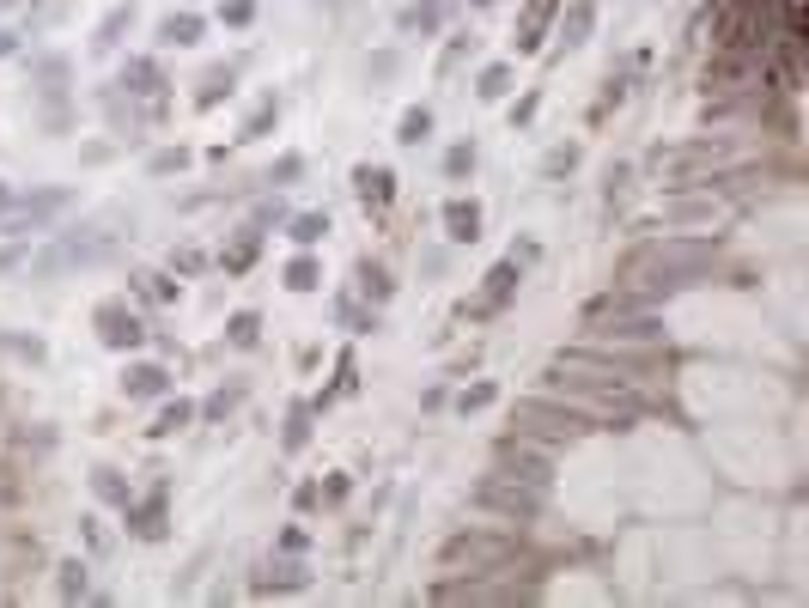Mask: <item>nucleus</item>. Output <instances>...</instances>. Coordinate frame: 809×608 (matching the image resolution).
I'll use <instances>...</instances> for the list:
<instances>
[{
    "instance_id": "nucleus-1",
    "label": "nucleus",
    "mask_w": 809,
    "mask_h": 608,
    "mask_svg": "<svg viewBox=\"0 0 809 608\" xmlns=\"http://www.w3.org/2000/svg\"><path fill=\"white\" fill-rule=\"evenodd\" d=\"M511 560H518V542H511V529H481V523H469V529H457V536L432 554V566L438 572H469V578H493V572H511Z\"/></svg>"
},
{
    "instance_id": "nucleus-2",
    "label": "nucleus",
    "mask_w": 809,
    "mask_h": 608,
    "mask_svg": "<svg viewBox=\"0 0 809 608\" xmlns=\"http://www.w3.org/2000/svg\"><path fill=\"white\" fill-rule=\"evenodd\" d=\"M475 505L493 511L505 529H518V523H536L542 505H548V481H524V475H511V469H487L475 481Z\"/></svg>"
},
{
    "instance_id": "nucleus-3",
    "label": "nucleus",
    "mask_w": 809,
    "mask_h": 608,
    "mask_svg": "<svg viewBox=\"0 0 809 608\" xmlns=\"http://www.w3.org/2000/svg\"><path fill=\"white\" fill-rule=\"evenodd\" d=\"M511 432H530V438H542V444H572V438L591 432V420H584L578 408H566L560 396L536 390V396H524L518 408H511Z\"/></svg>"
},
{
    "instance_id": "nucleus-4",
    "label": "nucleus",
    "mask_w": 809,
    "mask_h": 608,
    "mask_svg": "<svg viewBox=\"0 0 809 608\" xmlns=\"http://www.w3.org/2000/svg\"><path fill=\"white\" fill-rule=\"evenodd\" d=\"M67 201H73L67 189H31V195H19V201H13V213L0 219V238H19V244H25V238L49 232V225L67 213Z\"/></svg>"
},
{
    "instance_id": "nucleus-5",
    "label": "nucleus",
    "mask_w": 809,
    "mask_h": 608,
    "mask_svg": "<svg viewBox=\"0 0 809 608\" xmlns=\"http://www.w3.org/2000/svg\"><path fill=\"white\" fill-rule=\"evenodd\" d=\"M518 286H524V262H518V256L493 262V268L481 274V298H469V304H463V317H469V323H487V317H499L505 304L518 298Z\"/></svg>"
},
{
    "instance_id": "nucleus-6",
    "label": "nucleus",
    "mask_w": 809,
    "mask_h": 608,
    "mask_svg": "<svg viewBox=\"0 0 809 608\" xmlns=\"http://www.w3.org/2000/svg\"><path fill=\"white\" fill-rule=\"evenodd\" d=\"M122 523H128V536L134 542H165V523H171V487H146L122 505Z\"/></svg>"
},
{
    "instance_id": "nucleus-7",
    "label": "nucleus",
    "mask_w": 809,
    "mask_h": 608,
    "mask_svg": "<svg viewBox=\"0 0 809 608\" xmlns=\"http://www.w3.org/2000/svg\"><path fill=\"white\" fill-rule=\"evenodd\" d=\"M92 323H98V341L110 353H134L146 341V323H140V311H134L128 298H104L98 311H92Z\"/></svg>"
},
{
    "instance_id": "nucleus-8",
    "label": "nucleus",
    "mask_w": 809,
    "mask_h": 608,
    "mask_svg": "<svg viewBox=\"0 0 809 608\" xmlns=\"http://www.w3.org/2000/svg\"><path fill=\"white\" fill-rule=\"evenodd\" d=\"M122 396H128V402H159V396H171V365L134 359V365L122 371Z\"/></svg>"
},
{
    "instance_id": "nucleus-9",
    "label": "nucleus",
    "mask_w": 809,
    "mask_h": 608,
    "mask_svg": "<svg viewBox=\"0 0 809 608\" xmlns=\"http://www.w3.org/2000/svg\"><path fill=\"white\" fill-rule=\"evenodd\" d=\"M353 195L365 213H390L396 201V171L390 165H353Z\"/></svg>"
},
{
    "instance_id": "nucleus-10",
    "label": "nucleus",
    "mask_w": 809,
    "mask_h": 608,
    "mask_svg": "<svg viewBox=\"0 0 809 608\" xmlns=\"http://www.w3.org/2000/svg\"><path fill=\"white\" fill-rule=\"evenodd\" d=\"M438 219H445V238H451V244H475V238H481V225H487V213H481V201H475V195H451Z\"/></svg>"
},
{
    "instance_id": "nucleus-11",
    "label": "nucleus",
    "mask_w": 809,
    "mask_h": 608,
    "mask_svg": "<svg viewBox=\"0 0 809 608\" xmlns=\"http://www.w3.org/2000/svg\"><path fill=\"white\" fill-rule=\"evenodd\" d=\"M560 7H566V0H530L524 19H518V31H511L518 55H536V49H542V37H548V25H554V13H560Z\"/></svg>"
},
{
    "instance_id": "nucleus-12",
    "label": "nucleus",
    "mask_w": 809,
    "mask_h": 608,
    "mask_svg": "<svg viewBox=\"0 0 809 608\" xmlns=\"http://www.w3.org/2000/svg\"><path fill=\"white\" fill-rule=\"evenodd\" d=\"M353 292H359L365 304H378V311H384V304L396 298V274H390L384 262H372V256H359V262H353Z\"/></svg>"
},
{
    "instance_id": "nucleus-13",
    "label": "nucleus",
    "mask_w": 809,
    "mask_h": 608,
    "mask_svg": "<svg viewBox=\"0 0 809 608\" xmlns=\"http://www.w3.org/2000/svg\"><path fill=\"white\" fill-rule=\"evenodd\" d=\"M122 92H128V98H165V67H159V55H134V61L122 67Z\"/></svg>"
},
{
    "instance_id": "nucleus-14",
    "label": "nucleus",
    "mask_w": 809,
    "mask_h": 608,
    "mask_svg": "<svg viewBox=\"0 0 809 608\" xmlns=\"http://www.w3.org/2000/svg\"><path fill=\"white\" fill-rule=\"evenodd\" d=\"M256 256H262V232H256V225H238L232 244H219V268H226L232 280H238V274H250V268H256Z\"/></svg>"
},
{
    "instance_id": "nucleus-15",
    "label": "nucleus",
    "mask_w": 809,
    "mask_h": 608,
    "mask_svg": "<svg viewBox=\"0 0 809 608\" xmlns=\"http://www.w3.org/2000/svg\"><path fill=\"white\" fill-rule=\"evenodd\" d=\"M554 19H560V49H578L597 31V0H572V7H560Z\"/></svg>"
},
{
    "instance_id": "nucleus-16",
    "label": "nucleus",
    "mask_w": 809,
    "mask_h": 608,
    "mask_svg": "<svg viewBox=\"0 0 809 608\" xmlns=\"http://www.w3.org/2000/svg\"><path fill=\"white\" fill-rule=\"evenodd\" d=\"M262 572H268V578L250 584L256 596H268V590H274V596H286V590H311V566H305V560H274V566H262Z\"/></svg>"
},
{
    "instance_id": "nucleus-17",
    "label": "nucleus",
    "mask_w": 809,
    "mask_h": 608,
    "mask_svg": "<svg viewBox=\"0 0 809 608\" xmlns=\"http://www.w3.org/2000/svg\"><path fill=\"white\" fill-rule=\"evenodd\" d=\"M55 596H61V602H92V566H86L80 554H67V560L55 566Z\"/></svg>"
},
{
    "instance_id": "nucleus-18",
    "label": "nucleus",
    "mask_w": 809,
    "mask_h": 608,
    "mask_svg": "<svg viewBox=\"0 0 809 608\" xmlns=\"http://www.w3.org/2000/svg\"><path fill=\"white\" fill-rule=\"evenodd\" d=\"M335 317H341L347 335H378V304H365L359 292H341L335 298Z\"/></svg>"
},
{
    "instance_id": "nucleus-19",
    "label": "nucleus",
    "mask_w": 809,
    "mask_h": 608,
    "mask_svg": "<svg viewBox=\"0 0 809 608\" xmlns=\"http://www.w3.org/2000/svg\"><path fill=\"white\" fill-rule=\"evenodd\" d=\"M201 31H207V19H201V13H171V19L159 25V49H195V43H201Z\"/></svg>"
},
{
    "instance_id": "nucleus-20",
    "label": "nucleus",
    "mask_w": 809,
    "mask_h": 608,
    "mask_svg": "<svg viewBox=\"0 0 809 608\" xmlns=\"http://www.w3.org/2000/svg\"><path fill=\"white\" fill-rule=\"evenodd\" d=\"M286 238L292 250H317L329 238V213H286Z\"/></svg>"
},
{
    "instance_id": "nucleus-21",
    "label": "nucleus",
    "mask_w": 809,
    "mask_h": 608,
    "mask_svg": "<svg viewBox=\"0 0 809 608\" xmlns=\"http://www.w3.org/2000/svg\"><path fill=\"white\" fill-rule=\"evenodd\" d=\"M122 31H134V7H128V0H122V7H110V13L98 19V31H92V49H98V55H110V49L122 43Z\"/></svg>"
},
{
    "instance_id": "nucleus-22",
    "label": "nucleus",
    "mask_w": 809,
    "mask_h": 608,
    "mask_svg": "<svg viewBox=\"0 0 809 608\" xmlns=\"http://www.w3.org/2000/svg\"><path fill=\"white\" fill-rule=\"evenodd\" d=\"M305 444H311V402H292V408H286V426H280V450L299 456Z\"/></svg>"
},
{
    "instance_id": "nucleus-23",
    "label": "nucleus",
    "mask_w": 809,
    "mask_h": 608,
    "mask_svg": "<svg viewBox=\"0 0 809 608\" xmlns=\"http://www.w3.org/2000/svg\"><path fill=\"white\" fill-rule=\"evenodd\" d=\"M493 402H499V384H493V377H475V384H463V390L451 396V408H457L463 420H469V414H487Z\"/></svg>"
},
{
    "instance_id": "nucleus-24",
    "label": "nucleus",
    "mask_w": 809,
    "mask_h": 608,
    "mask_svg": "<svg viewBox=\"0 0 809 608\" xmlns=\"http://www.w3.org/2000/svg\"><path fill=\"white\" fill-rule=\"evenodd\" d=\"M128 292H134L140 304H171V298H177V280H165V274H153V268H140V274H128Z\"/></svg>"
},
{
    "instance_id": "nucleus-25",
    "label": "nucleus",
    "mask_w": 809,
    "mask_h": 608,
    "mask_svg": "<svg viewBox=\"0 0 809 608\" xmlns=\"http://www.w3.org/2000/svg\"><path fill=\"white\" fill-rule=\"evenodd\" d=\"M92 493H98L104 505H116V511H122V505L134 499V481H128L122 469H110V463H104V469H92Z\"/></svg>"
},
{
    "instance_id": "nucleus-26",
    "label": "nucleus",
    "mask_w": 809,
    "mask_h": 608,
    "mask_svg": "<svg viewBox=\"0 0 809 608\" xmlns=\"http://www.w3.org/2000/svg\"><path fill=\"white\" fill-rule=\"evenodd\" d=\"M280 280H286L292 292H317V286H323V262H317L311 250H299V256L286 262V274H280Z\"/></svg>"
},
{
    "instance_id": "nucleus-27",
    "label": "nucleus",
    "mask_w": 809,
    "mask_h": 608,
    "mask_svg": "<svg viewBox=\"0 0 809 608\" xmlns=\"http://www.w3.org/2000/svg\"><path fill=\"white\" fill-rule=\"evenodd\" d=\"M432 140V110L426 104H408L402 122H396V146H426Z\"/></svg>"
},
{
    "instance_id": "nucleus-28",
    "label": "nucleus",
    "mask_w": 809,
    "mask_h": 608,
    "mask_svg": "<svg viewBox=\"0 0 809 608\" xmlns=\"http://www.w3.org/2000/svg\"><path fill=\"white\" fill-rule=\"evenodd\" d=\"M189 426H195V402H189V396H177V402H165V408H159L153 438H177V432H189Z\"/></svg>"
},
{
    "instance_id": "nucleus-29",
    "label": "nucleus",
    "mask_w": 809,
    "mask_h": 608,
    "mask_svg": "<svg viewBox=\"0 0 809 608\" xmlns=\"http://www.w3.org/2000/svg\"><path fill=\"white\" fill-rule=\"evenodd\" d=\"M232 80H238V67H213L207 80H201V92H195V110H213V104H226V98L238 92Z\"/></svg>"
},
{
    "instance_id": "nucleus-30",
    "label": "nucleus",
    "mask_w": 809,
    "mask_h": 608,
    "mask_svg": "<svg viewBox=\"0 0 809 608\" xmlns=\"http://www.w3.org/2000/svg\"><path fill=\"white\" fill-rule=\"evenodd\" d=\"M238 402H244V384H219L207 402H195V420H207V426H213V420H226Z\"/></svg>"
},
{
    "instance_id": "nucleus-31",
    "label": "nucleus",
    "mask_w": 809,
    "mask_h": 608,
    "mask_svg": "<svg viewBox=\"0 0 809 608\" xmlns=\"http://www.w3.org/2000/svg\"><path fill=\"white\" fill-rule=\"evenodd\" d=\"M226 341H232L238 353L262 347V317H256V311H232V317H226Z\"/></svg>"
},
{
    "instance_id": "nucleus-32",
    "label": "nucleus",
    "mask_w": 809,
    "mask_h": 608,
    "mask_svg": "<svg viewBox=\"0 0 809 608\" xmlns=\"http://www.w3.org/2000/svg\"><path fill=\"white\" fill-rule=\"evenodd\" d=\"M505 92H511V61H487L481 80H475V98H481V104H499Z\"/></svg>"
},
{
    "instance_id": "nucleus-33",
    "label": "nucleus",
    "mask_w": 809,
    "mask_h": 608,
    "mask_svg": "<svg viewBox=\"0 0 809 608\" xmlns=\"http://www.w3.org/2000/svg\"><path fill=\"white\" fill-rule=\"evenodd\" d=\"M438 25H445V7H438V0H414V7H402V31H420V37H432Z\"/></svg>"
},
{
    "instance_id": "nucleus-34",
    "label": "nucleus",
    "mask_w": 809,
    "mask_h": 608,
    "mask_svg": "<svg viewBox=\"0 0 809 608\" xmlns=\"http://www.w3.org/2000/svg\"><path fill=\"white\" fill-rule=\"evenodd\" d=\"M475 159H481V146H475V140H457V146L445 152V183H463V177L475 171Z\"/></svg>"
},
{
    "instance_id": "nucleus-35",
    "label": "nucleus",
    "mask_w": 809,
    "mask_h": 608,
    "mask_svg": "<svg viewBox=\"0 0 809 608\" xmlns=\"http://www.w3.org/2000/svg\"><path fill=\"white\" fill-rule=\"evenodd\" d=\"M299 177H305V159H299V152H280L262 183H268V189H286V183H299Z\"/></svg>"
},
{
    "instance_id": "nucleus-36",
    "label": "nucleus",
    "mask_w": 809,
    "mask_h": 608,
    "mask_svg": "<svg viewBox=\"0 0 809 608\" xmlns=\"http://www.w3.org/2000/svg\"><path fill=\"white\" fill-rule=\"evenodd\" d=\"M274 116H280V98H262V104L250 110V122L238 128V140H262V134L274 128Z\"/></svg>"
},
{
    "instance_id": "nucleus-37",
    "label": "nucleus",
    "mask_w": 809,
    "mask_h": 608,
    "mask_svg": "<svg viewBox=\"0 0 809 608\" xmlns=\"http://www.w3.org/2000/svg\"><path fill=\"white\" fill-rule=\"evenodd\" d=\"M189 165V152L183 146H165V152H153V159H146V177H177Z\"/></svg>"
},
{
    "instance_id": "nucleus-38",
    "label": "nucleus",
    "mask_w": 809,
    "mask_h": 608,
    "mask_svg": "<svg viewBox=\"0 0 809 608\" xmlns=\"http://www.w3.org/2000/svg\"><path fill=\"white\" fill-rule=\"evenodd\" d=\"M603 86H609V92H603V98H597V110H591L597 122H603V116H609L615 104H627V86H633V80H627V73H609V80H603Z\"/></svg>"
},
{
    "instance_id": "nucleus-39",
    "label": "nucleus",
    "mask_w": 809,
    "mask_h": 608,
    "mask_svg": "<svg viewBox=\"0 0 809 608\" xmlns=\"http://www.w3.org/2000/svg\"><path fill=\"white\" fill-rule=\"evenodd\" d=\"M219 25L250 31V25H256V0H226V7H219Z\"/></svg>"
},
{
    "instance_id": "nucleus-40",
    "label": "nucleus",
    "mask_w": 809,
    "mask_h": 608,
    "mask_svg": "<svg viewBox=\"0 0 809 608\" xmlns=\"http://www.w3.org/2000/svg\"><path fill=\"white\" fill-rule=\"evenodd\" d=\"M572 171H578V146H554L542 159V177H572Z\"/></svg>"
},
{
    "instance_id": "nucleus-41",
    "label": "nucleus",
    "mask_w": 809,
    "mask_h": 608,
    "mask_svg": "<svg viewBox=\"0 0 809 608\" xmlns=\"http://www.w3.org/2000/svg\"><path fill=\"white\" fill-rule=\"evenodd\" d=\"M627 183H633V165H609V183H603V201L621 207L627 201Z\"/></svg>"
},
{
    "instance_id": "nucleus-42",
    "label": "nucleus",
    "mask_w": 809,
    "mask_h": 608,
    "mask_svg": "<svg viewBox=\"0 0 809 608\" xmlns=\"http://www.w3.org/2000/svg\"><path fill=\"white\" fill-rule=\"evenodd\" d=\"M207 268V256L195 250V244H183V250H171V274H201Z\"/></svg>"
},
{
    "instance_id": "nucleus-43",
    "label": "nucleus",
    "mask_w": 809,
    "mask_h": 608,
    "mask_svg": "<svg viewBox=\"0 0 809 608\" xmlns=\"http://www.w3.org/2000/svg\"><path fill=\"white\" fill-rule=\"evenodd\" d=\"M317 493H323V505H347V493H353V475H329V481H317Z\"/></svg>"
},
{
    "instance_id": "nucleus-44",
    "label": "nucleus",
    "mask_w": 809,
    "mask_h": 608,
    "mask_svg": "<svg viewBox=\"0 0 809 608\" xmlns=\"http://www.w3.org/2000/svg\"><path fill=\"white\" fill-rule=\"evenodd\" d=\"M536 110H542V92H524L518 104H511V128H530V122H536Z\"/></svg>"
},
{
    "instance_id": "nucleus-45",
    "label": "nucleus",
    "mask_w": 809,
    "mask_h": 608,
    "mask_svg": "<svg viewBox=\"0 0 809 608\" xmlns=\"http://www.w3.org/2000/svg\"><path fill=\"white\" fill-rule=\"evenodd\" d=\"M0 347H7V353H19V359H31V365H43V341H25V335H0Z\"/></svg>"
},
{
    "instance_id": "nucleus-46",
    "label": "nucleus",
    "mask_w": 809,
    "mask_h": 608,
    "mask_svg": "<svg viewBox=\"0 0 809 608\" xmlns=\"http://www.w3.org/2000/svg\"><path fill=\"white\" fill-rule=\"evenodd\" d=\"M469 49H475V43H469V37H457V43H451L445 55H438V80H451V73H457V61H463Z\"/></svg>"
},
{
    "instance_id": "nucleus-47",
    "label": "nucleus",
    "mask_w": 809,
    "mask_h": 608,
    "mask_svg": "<svg viewBox=\"0 0 809 608\" xmlns=\"http://www.w3.org/2000/svg\"><path fill=\"white\" fill-rule=\"evenodd\" d=\"M19 268H25V244L7 238V244H0V274H19Z\"/></svg>"
},
{
    "instance_id": "nucleus-48",
    "label": "nucleus",
    "mask_w": 809,
    "mask_h": 608,
    "mask_svg": "<svg viewBox=\"0 0 809 608\" xmlns=\"http://www.w3.org/2000/svg\"><path fill=\"white\" fill-rule=\"evenodd\" d=\"M274 548H280V554H305V548H311V536H305V529H280Z\"/></svg>"
},
{
    "instance_id": "nucleus-49",
    "label": "nucleus",
    "mask_w": 809,
    "mask_h": 608,
    "mask_svg": "<svg viewBox=\"0 0 809 608\" xmlns=\"http://www.w3.org/2000/svg\"><path fill=\"white\" fill-rule=\"evenodd\" d=\"M250 225H256V232H262V225H286V201H262Z\"/></svg>"
},
{
    "instance_id": "nucleus-50",
    "label": "nucleus",
    "mask_w": 809,
    "mask_h": 608,
    "mask_svg": "<svg viewBox=\"0 0 809 608\" xmlns=\"http://www.w3.org/2000/svg\"><path fill=\"white\" fill-rule=\"evenodd\" d=\"M292 505H299V511H323V493H317V481H305L299 493H292Z\"/></svg>"
},
{
    "instance_id": "nucleus-51",
    "label": "nucleus",
    "mask_w": 809,
    "mask_h": 608,
    "mask_svg": "<svg viewBox=\"0 0 809 608\" xmlns=\"http://www.w3.org/2000/svg\"><path fill=\"white\" fill-rule=\"evenodd\" d=\"M445 402H451V390H445V384H432V390L420 396V408H426V414H438V408H445Z\"/></svg>"
},
{
    "instance_id": "nucleus-52",
    "label": "nucleus",
    "mask_w": 809,
    "mask_h": 608,
    "mask_svg": "<svg viewBox=\"0 0 809 608\" xmlns=\"http://www.w3.org/2000/svg\"><path fill=\"white\" fill-rule=\"evenodd\" d=\"M80 536H86V548H92V554L104 548V529H98V517H80Z\"/></svg>"
},
{
    "instance_id": "nucleus-53",
    "label": "nucleus",
    "mask_w": 809,
    "mask_h": 608,
    "mask_svg": "<svg viewBox=\"0 0 809 608\" xmlns=\"http://www.w3.org/2000/svg\"><path fill=\"white\" fill-rule=\"evenodd\" d=\"M511 256H518V262H524V268H530V262H536V256H542V244H536V238H524V244H511Z\"/></svg>"
},
{
    "instance_id": "nucleus-54",
    "label": "nucleus",
    "mask_w": 809,
    "mask_h": 608,
    "mask_svg": "<svg viewBox=\"0 0 809 608\" xmlns=\"http://www.w3.org/2000/svg\"><path fill=\"white\" fill-rule=\"evenodd\" d=\"M13 201H19V195H13V183H0V219L13 213Z\"/></svg>"
},
{
    "instance_id": "nucleus-55",
    "label": "nucleus",
    "mask_w": 809,
    "mask_h": 608,
    "mask_svg": "<svg viewBox=\"0 0 809 608\" xmlns=\"http://www.w3.org/2000/svg\"><path fill=\"white\" fill-rule=\"evenodd\" d=\"M13 49H19V37H13V31H0V61H7Z\"/></svg>"
},
{
    "instance_id": "nucleus-56",
    "label": "nucleus",
    "mask_w": 809,
    "mask_h": 608,
    "mask_svg": "<svg viewBox=\"0 0 809 608\" xmlns=\"http://www.w3.org/2000/svg\"><path fill=\"white\" fill-rule=\"evenodd\" d=\"M469 7H493V0H469Z\"/></svg>"
}]
</instances>
